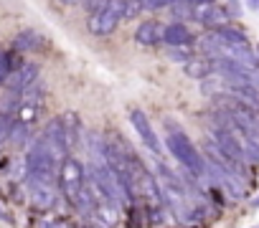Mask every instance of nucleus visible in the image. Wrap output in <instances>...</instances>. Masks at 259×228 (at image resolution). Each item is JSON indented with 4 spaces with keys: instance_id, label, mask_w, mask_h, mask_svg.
<instances>
[{
    "instance_id": "nucleus-7",
    "label": "nucleus",
    "mask_w": 259,
    "mask_h": 228,
    "mask_svg": "<svg viewBox=\"0 0 259 228\" xmlns=\"http://www.w3.org/2000/svg\"><path fill=\"white\" fill-rule=\"evenodd\" d=\"M130 122H133V127H135L138 137L143 140V145H145L150 152H155V155H158V152L163 150V145H160V140H158V135H155L153 125H150V120L145 117V111L133 109V111H130Z\"/></svg>"
},
{
    "instance_id": "nucleus-11",
    "label": "nucleus",
    "mask_w": 259,
    "mask_h": 228,
    "mask_svg": "<svg viewBox=\"0 0 259 228\" xmlns=\"http://www.w3.org/2000/svg\"><path fill=\"white\" fill-rule=\"evenodd\" d=\"M135 41L140 46H155L163 43V26L158 21H143L135 31Z\"/></svg>"
},
{
    "instance_id": "nucleus-20",
    "label": "nucleus",
    "mask_w": 259,
    "mask_h": 228,
    "mask_svg": "<svg viewBox=\"0 0 259 228\" xmlns=\"http://www.w3.org/2000/svg\"><path fill=\"white\" fill-rule=\"evenodd\" d=\"M168 56L170 59H176L178 64H188L193 56H191V51H188V46H178V48H168Z\"/></svg>"
},
{
    "instance_id": "nucleus-15",
    "label": "nucleus",
    "mask_w": 259,
    "mask_h": 228,
    "mask_svg": "<svg viewBox=\"0 0 259 228\" xmlns=\"http://www.w3.org/2000/svg\"><path fill=\"white\" fill-rule=\"evenodd\" d=\"M28 127H31V125H26V122H18V120L13 117V127H11V132H8V142H11L13 147H21V145H26V140H28Z\"/></svg>"
},
{
    "instance_id": "nucleus-23",
    "label": "nucleus",
    "mask_w": 259,
    "mask_h": 228,
    "mask_svg": "<svg viewBox=\"0 0 259 228\" xmlns=\"http://www.w3.org/2000/svg\"><path fill=\"white\" fill-rule=\"evenodd\" d=\"M256 208H259V198H256Z\"/></svg>"
},
{
    "instance_id": "nucleus-5",
    "label": "nucleus",
    "mask_w": 259,
    "mask_h": 228,
    "mask_svg": "<svg viewBox=\"0 0 259 228\" xmlns=\"http://www.w3.org/2000/svg\"><path fill=\"white\" fill-rule=\"evenodd\" d=\"M41 142L46 147V152L51 155V160L56 165H61L64 157H69V140H66V130H64V120L56 117L46 125L44 135H41Z\"/></svg>"
},
{
    "instance_id": "nucleus-18",
    "label": "nucleus",
    "mask_w": 259,
    "mask_h": 228,
    "mask_svg": "<svg viewBox=\"0 0 259 228\" xmlns=\"http://www.w3.org/2000/svg\"><path fill=\"white\" fill-rule=\"evenodd\" d=\"M170 11L176 18H191V0H176L170 6Z\"/></svg>"
},
{
    "instance_id": "nucleus-21",
    "label": "nucleus",
    "mask_w": 259,
    "mask_h": 228,
    "mask_svg": "<svg viewBox=\"0 0 259 228\" xmlns=\"http://www.w3.org/2000/svg\"><path fill=\"white\" fill-rule=\"evenodd\" d=\"M107 3H109V0H81V6L87 8V13H97V11H102Z\"/></svg>"
},
{
    "instance_id": "nucleus-16",
    "label": "nucleus",
    "mask_w": 259,
    "mask_h": 228,
    "mask_svg": "<svg viewBox=\"0 0 259 228\" xmlns=\"http://www.w3.org/2000/svg\"><path fill=\"white\" fill-rule=\"evenodd\" d=\"M216 33L226 41V43H236V46H249V41H246V36L241 33V31H236V28H231V26H221V28H216Z\"/></svg>"
},
{
    "instance_id": "nucleus-10",
    "label": "nucleus",
    "mask_w": 259,
    "mask_h": 228,
    "mask_svg": "<svg viewBox=\"0 0 259 228\" xmlns=\"http://www.w3.org/2000/svg\"><path fill=\"white\" fill-rule=\"evenodd\" d=\"M28 190H31V200L41 208L54 205V200H56V188L49 180H28Z\"/></svg>"
},
{
    "instance_id": "nucleus-12",
    "label": "nucleus",
    "mask_w": 259,
    "mask_h": 228,
    "mask_svg": "<svg viewBox=\"0 0 259 228\" xmlns=\"http://www.w3.org/2000/svg\"><path fill=\"white\" fill-rule=\"evenodd\" d=\"M13 46H16V51H38L44 46V38L36 31H23V33L16 36Z\"/></svg>"
},
{
    "instance_id": "nucleus-3",
    "label": "nucleus",
    "mask_w": 259,
    "mask_h": 228,
    "mask_svg": "<svg viewBox=\"0 0 259 228\" xmlns=\"http://www.w3.org/2000/svg\"><path fill=\"white\" fill-rule=\"evenodd\" d=\"M56 180H59V190L66 198V203H74L76 195L87 188V167H84V162L76 160V157H64L61 165H59Z\"/></svg>"
},
{
    "instance_id": "nucleus-19",
    "label": "nucleus",
    "mask_w": 259,
    "mask_h": 228,
    "mask_svg": "<svg viewBox=\"0 0 259 228\" xmlns=\"http://www.w3.org/2000/svg\"><path fill=\"white\" fill-rule=\"evenodd\" d=\"M143 13V6L140 0H124V21H133Z\"/></svg>"
},
{
    "instance_id": "nucleus-1",
    "label": "nucleus",
    "mask_w": 259,
    "mask_h": 228,
    "mask_svg": "<svg viewBox=\"0 0 259 228\" xmlns=\"http://www.w3.org/2000/svg\"><path fill=\"white\" fill-rule=\"evenodd\" d=\"M165 145H168V150L173 152V157L188 170V175L191 178H203L206 175V167H208V162H206V157L198 152V147L188 140V135L181 130V127H176V125H170L168 122V137H165Z\"/></svg>"
},
{
    "instance_id": "nucleus-2",
    "label": "nucleus",
    "mask_w": 259,
    "mask_h": 228,
    "mask_svg": "<svg viewBox=\"0 0 259 228\" xmlns=\"http://www.w3.org/2000/svg\"><path fill=\"white\" fill-rule=\"evenodd\" d=\"M155 170V180H158V188H160V195L165 200V205L176 213V215H188V195H186V185L181 183V178L168 167L163 165L160 160H155L153 165Z\"/></svg>"
},
{
    "instance_id": "nucleus-22",
    "label": "nucleus",
    "mask_w": 259,
    "mask_h": 228,
    "mask_svg": "<svg viewBox=\"0 0 259 228\" xmlns=\"http://www.w3.org/2000/svg\"><path fill=\"white\" fill-rule=\"evenodd\" d=\"M61 6H76V3H81V0H59Z\"/></svg>"
},
{
    "instance_id": "nucleus-17",
    "label": "nucleus",
    "mask_w": 259,
    "mask_h": 228,
    "mask_svg": "<svg viewBox=\"0 0 259 228\" xmlns=\"http://www.w3.org/2000/svg\"><path fill=\"white\" fill-rule=\"evenodd\" d=\"M13 127V111L8 109H0V145L8 142V132Z\"/></svg>"
},
{
    "instance_id": "nucleus-8",
    "label": "nucleus",
    "mask_w": 259,
    "mask_h": 228,
    "mask_svg": "<svg viewBox=\"0 0 259 228\" xmlns=\"http://www.w3.org/2000/svg\"><path fill=\"white\" fill-rule=\"evenodd\" d=\"M36 79H38V66L36 64H21L18 69L11 71V76L6 79V86L13 96H21V91L26 86H31Z\"/></svg>"
},
{
    "instance_id": "nucleus-6",
    "label": "nucleus",
    "mask_w": 259,
    "mask_h": 228,
    "mask_svg": "<svg viewBox=\"0 0 259 228\" xmlns=\"http://www.w3.org/2000/svg\"><path fill=\"white\" fill-rule=\"evenodd\" d=\"M191 18L201 26H211L213 31L226 26V13L213 3V0H193L191 3Z\"/></svg>"
},
{
    "instance_id": "nucleus-14",
    "label": "nucleus",
    "mask_w": 259,
    "mask_h": 228,
    "mask_svg": "<svg viewBox=\"0 0 259 228\" xmlns=\"http://www.w3.org/2000/svg\"><path fill=\"white\" fill-rule=\"evenodd\" d=\"M61 120H64V130H66L69 147H74V145L79 142V137H81V122H79V114H74V111H66Z\"/></svg>"
},
{
    "instance_id": "nucleus-24",
    "label": "nucleus",
    "mask_w": 259,
    "mask_h": 228,
    "mask_svg": "<svg viewBox=\"0 0 259 228\" xmlns=\"http://www.w3.org/2000/svg\"><path fill=\"white\" fill-rule=\"evenodd\" d=\"M0 56H3V51H0Z\"/></svg>"
},
{
    "instance_id": "nucleus-13",
    "label": "nucleus",
    "mask_w": 259,
    "mask_h": 228,
    "mask_svg": "<svg viewBox=\"0 0 259 228\" xmlns=\"http://www.w3.org/2000/svg\"><path fill=\"white\" fill-rule=\"evenodd\" d=\"M186 74L191 79H206L213 74V61L211 59H191L186 64Z\"/></svg>"
},
{
    "instance_id": "nucleus-9",
    "label": "nucleus",
    "mask_w": 259,
    "mask_h": 228,
    "mask_svg": "<svg viewBox=\"0 0 259 228\" xmlns=\"http://www.w3.org/2000/svg\"><path fill=\"white\" fill-rule=\"evenodd\" d=\"M163 43L168 48H178V46H191L193 43V33L188 31L186 23H168L163 28Z\"/></svg>"
},
{
    "instance_id": "nucleus-4",
    "label": "nucleus",
    "mask_w": 259,
    "mask_h": 228,
    "mask_svg": "<svg viewBox=\"0 0 259 228\" xmlns=\"http://www.w3.org/2000/svg\"><path fill=\"white\" fill-rule=\"evenodd\" d=\"M122 21H124V0H109L102 11L89 13L87 28L94 36H109V33L117 31V26Z\"/></svg>"
}]
</instances>
